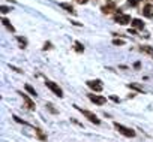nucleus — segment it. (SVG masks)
Instances as JSON below:
<instances>
[{"label":"nucleus","instance_id":"nucleus-1","mask_svg":"<svg viewBox=\"0 0 153 142\" xmlns=\"http://www.w3.org/2000/svg\"><path fill=\"white\" fill-rule=\"evenodd\" d=\"M74 108H75L78 112H81L90 123H93V124H96V126L101 124V120L96 117V114H93V112H90V111H87V109H83V108H80V106H77V105H74Z\"/></svg>","mask_w":153,"mask_h":142},{"label":"nucleus","instance_id":"nucleus-2","mask_svg":"<svg viewBox=\"0 0 153 142\" xmlns=\"http://www.w3.org/2000/svg\"><path fill=\"white\" fill-rule=\"evenodd\" d=\"M113 126H114V129H116L119 133H122V135L126 136V138H135V135H137L135 130L129 129V127H126V126H123V124H120V123H117V121H114Z\"/></svg>","mask_w":153,"mask_h":142},{"label":"nucleus","instance_id":"nucleus-3","mask_svg":"<svg viewBox=\"0 0 153 142\" xmlns=\"http://www.w3.org/2000/svg\"><path fill=\"white\" fill-rule=\"evenodd\" d=\"M45 85H47V87H48V88H50L54 94H56L57 97H63V90H62V88H60L56 82H53V81L47 79V81H45Z\"/></svg>","mask_w":153,"mask_h":142},{"label":"nucleus","instance_id":"nucleus-4","mask_svg":"<svg viewBox=\"0 0 153 142\" xmlns=\"http://www.w3.org/2000/svg\"><path fill=\"white\" fill-rule=\"evenodd\" d=\"M87 87L95 93H101L102 88H104V84H102L101 79H95V81H87Z\"/></svg>","mask_w":153,"mask_h":142},{"label":"nucleus","instance_id":"nucleus-5","mask_svg":"<svg viewBox=\"0 0 153 142\" xmlns=\"http://www.w3.org/2000/svg\"><path fill=\"white\" fill-rule=\"evenodd\" d=\"M87 97H89V100H90V102H93L95 105H104V103L107 102V99H105V97H102V96H98V94H95V93L87 94Z\"/></svg>","mask_w":153,"mask_h":142},{"label":"nucleus","instance_id":"nucleus-6","mask_svg":"<svg viewBox=\"0 0 153 142\" xmlns=\"http://www.w3.org/2000/svg\"><path fill=\"white\" fill-rule=\"evenodd\" d=\"M116 21L119 22V24H122V26L128 24V22H132V21H131V15H128V14H119V15H116Z\"/></svg>","mask_w":153,"mask_h":142},{"label":"nucleus","instance_id":"nucleus-7","mask_svg":"<svg viewBox=\"0 0 153 142\" xmlns=\"http://www.w3.org/2000/svg\"><path fill=\"white\" fill-rule=\"evenodd\" d=\"M21 97H23V100L26 102V106H27V109H30V111H35V102L27 96V94H24V93H21Z\"/></svg>","mask_w":153,"mask_h":142},{"label":"nucleus","instance_id":"nucleus-8","mask_svg":"<svg viewBox=\"0 0 153 142\" xmlns=\"http://www.w3.org/2000/svg\"><path fill=\"white\" fill-rule=\"evenodd\" d=\"M143 15L147 18H152L153 17V5H146L143 8Z\"/></svg>","mask_w":153,"mask_h":142},{"label":"nucleus","instance_id":"nucleus-9","mask_svg":"<svg viewBox=\"0 0 153 142\" xmlns=\"http://www.w3.org/2000/svg\"><path fill=\"white\" fill-rule=\"evenodd\" d=\"M35 133H36V138H38L39 141H42V142H45V141H47V135L44 133V130H42V129L36 127V129H35Z\"/></svg>","mask_w":153,"mask_h":142},{"label":"nucleus","instance_id":"nucleus-10","mask_svg":"<svg viewBox=\"0 0 153 142\" xmlns=\"http://www.w3.org/2000/svg\"><path fill=\"white\" fill-rule=\"evenodd\" d=\"M135 29H144V22L141 21V19H138V18H135V19H132V22H131Z\"/></svg>","mask_w":153,"mask_h":142},{"label":"nucleus","instance_id":"nucleus-11","mask_svg":"<svg viewBox=\"0 0 153 142\" xmlns=\"http://www.w3.org/2000/svg\"><path fill=\"white\" fill-rule=\"evenodd\" d=\"M2 22H3V26H5V27H6L8 30H11L12 33H15V29H14V26L11 24V21H9V19H6V18H3V19H2Z\"/></svg>","mask_w":153,"mask_h":142},{"label":"nucleus","instance_id":"nucleus-12","mask_svg":"<svg viewBox=\"0 0 153 142\" xmlns=\"http://www.w3.org/2000/svg\"><path fill=\"white\" fill-rule=\"evenodd\" d=\"M24 88H26V91H27V93L30 94V96H33V97H36V96H38V94H36V90H35V88H33L32 85L26 84V85H24Z\"/></svg>","mask_w":153,"mask_h":142},{"label":"nucleus","instance_id":"nucleus-13","mask_svg":"<svg viewBox=\"0 0 153 142\" xmlns=\"http://www.w3.org/2000/svg\"><path fill=\"white\" fill-rule=\"evenodd\" d=\"M60 8H63V9H66L68 12H71V14H74L75 11H74V8H72V5H68V3H60Z\"/></svg>","mask_w":153,"mask_h":142},{"label":"nucleus","instance_id":"nucleus-14","mask_svg":"<svg viewBox=\"0 0 153 142\" xmlns=\"http://www.w3.org/2000/svg\"><path fill=\"white\" fill-rule=\"evenodd\" d=\"M141 51L153 57V48H152V46H141Z\"/></svg>","mask_w":153,"mask_h":142},{"label":"nucleus","instance_id":"nucleus-15","mask_svg":"<svg viewBox=\"0 0 153 142\" xmlns=\"http://www.w3.org/2000/svg\"><path fill=\"white\" fill-rule=\"evenodd\" d=\"M17 40L21 43V48H24V46L27 45V39H24V37H21V36H17Z\"/></svg>","mask_w":153,"mask_h":142},{"label":"nucleus","instance_id":"nucleus-16","mask_svg":"<svg viewBox=\"0 0 153 142\" xmlns=\"http://www.w3.org/2000/svg\"><path fill=\"white\" fill-rule=\"evenodd\" d=\"M12 118H14V120H15L17 123H20V124H24V126H29V123H27V121H24V120H21V118H20V117H17V115H14Z\"/></svg>","mask_w":153,"mask_h":142},{"label":"nucleus","instance_id":"nucleus-17","mask_svg":"<svg viewBox=\"0 0 153 142\" xmlns=\"http://www.w3.org/2000/svg\"><path fill=\"white\" fill-rule=\"evenodd\" d=\"M128 87H129V88H132V90H137L138 93H143V88H141L140 85H137V84H129Z\"/></svg>","mask_w":153,"mask_h":142},{"label":"nucleus","instance_id":"nucleus-18","mask_svg":"<svg viewBox=\"0 0 153 142\" xmlns=\"http://www.w3.org/2000/svg\"><path fill=\"white\" fill-rule=\"evenodd\" d=\"M75 51H77V53H83V51H84V46H83L80 42H75Z\"/></svg>","mask_w":153,"mask_h":142},{"label":"nucleus","instance_id":"nucleus-19","mask_svg":"<svg viewBox=\"0 0 153 142\" xmlns=\"http://www.w3.org/2000/svg\"><path fill=\"white\" fill-rule=\"evenodd\" d=\"M113 8H114V6H113V5H108V6H104V8H102V11H104V12H105V14H110V12H111V9H113Z\"/></svg>","mask_w":153,"mask_h":142},{"label":"nucleus","instance_id":"nucleus-20","mask_svg":"<svg viewBox=\"0 0 153 142\" xmlns=\"http://www.w3.org/2000/svg\"><path fill=\"white\" fill-rule=\"evenodd\" d=\"M113 45H125V40H122V39H114V40H113Z\"/></svg>","mask_w":153,"mask_h":142},{"label":"nucleus","instance_id":"nucleus-21","mask_svg":"<svg viewBox=\"0 0 153 142\" xmlns=\"http://www.w3.org/2000/svg\"><path fill=\"white\" fill-rule=\"evenodd\" d=\"M47 108H48V111H50L51 114H57V111L53 108V105H51V103H47Z\"/></svg>","mask_w":153,"mask_h":142},{"label":"nucleus","instance_id":"nucleus-22","mask_svg":"<svg viewBox=\"0 0 153 142\" xmlns=\"http://www.w3.org/2000/svg\"><path fill=\"white\" fill-rule=\"evenodd\" d=\"M128 2H129V5H131V6H137V5L141 2V0H128Z\"/></svg>","mask_w":153,"mask_h":142},{"label":"nucleus","instance_id":"nucleus-23","mask_svg":"<svg viewBox=\"0 0 153 142\" xmlns=\"http://www.w3.org/2000/svg\"><path fill=\"white\" fill-rule=\"evenodd\" d=\"M12 9L9 8V6H2V14H8V12H11Z\"/></svg>","mask_w":153,"mask_h":142},{"label":"nucleus","instance_id":"nucleus-24","mask_svg":"<svg viewBox=\"0 0 153 142\" xmlns=\"http://www.w3.org/2000/svg\"><path fill=\"white\" fill-rule=\"evenodd\" d=\"M50 48H51V43L50 42H47L45 45H44V50H50Z\"/></svg>","mask_w":153,"mask_h":142},{"label":"nucleus","instance_id":"nucleus-25","mask_svg":"<svg viewBox=\"0 0 153 142\" xmlns=\"http://www.w3.org/2000/svg\"><path fill=\"white\" fill-rule=\"evenodd\" d=\"M11 69H12V70H15V72H18V74L23 72V70H20V69H18V67H15V66H11Z\"/></svg>","mask_w":153,"mask_h":142},{"label":"nucleus","instance_id":"nucleus-26","mask_svg":"<svg viewBox=\"0 0 153 142\" xmlns=\"http://www.w3.org/2000/svg\"><path fill=\"white\" fill-rule=\"evenodd\" d=\"M134 67H135V69H140V67H141V63H140V61H137V63L134 64Z\"/></svg>","mask_w":153,"mask_h":142},{"label":"nucleus","instance_id":"nucleus-27","mask_svg":"<svg viewBox=\"0 0 153 142\" xmlns=\"http://www.w3.org/2000/svg\"><path fill=\"white\" fill-rule=\"evenodd\" d=\"M111 100H113V102H120V99L116 97V96H111Z\"/></svg>","mask_w":153,"mask_h":142},{"label":"nucleus","instance_id":"nucleus-28","mask_svg":"<svg viewBox=\"0 0 153 142\" xmlns=\"http://www.w3.org/2000/svg\"><path fill=\"white\" fill-rule=\"evenodd\" d=\"M78 2H80V3H86V2H87V0H78Z\"/></svg>","mask_w":153,"mask_h":142}]
</instances>
